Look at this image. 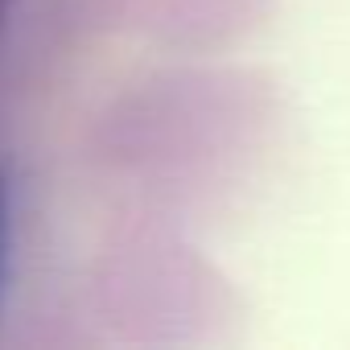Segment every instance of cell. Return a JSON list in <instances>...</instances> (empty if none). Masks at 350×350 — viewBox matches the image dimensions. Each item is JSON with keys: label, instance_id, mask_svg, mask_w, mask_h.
<instances>
[{"label": "cell", "instance_id": "1", "mask_svg": "<svg viewBox=\"0 0 350 350\" xmlns=\"http://www.w3.org/2000/svg\"><path fill=\"white\" fill-rule=\"evenodd\" d=\"M5 268H9V186L0 173V284H5Z\"/></svg>", "mask_w": 350, "mask_h": 350}, {"label": "cell", "instance_id": "2", "mask_svg": "<svg viewBox=\"0 0 350 350\" xmlns=\"http://www.w3.org/2000/svg\"><path fill=\"white\" fill-rule=\"evenodd\" d=\"M9 5L13 0H0V33H5V21H9Z\"/></svg>", "mask_w": 350, "mask_h": 350}]
</instances>
